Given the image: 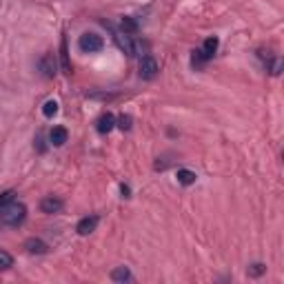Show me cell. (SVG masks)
Wrapping results in <instances>:
<instances>
[{"instance_id": "obj_1", "label": "cell", "mask_w": 284, "mask_h": 284, "mask_svg": "<svg viewBox=\"0 0 284 284\" xmlns=\"http://www.w3.org/2000/svg\"><path fill=\"white\" fill-rule=\"evenodd\" d=\"M25 217H27V207L22 205V202H16V200L9 202V205L0 211V222H2V224H7V226L22 224V222H25Z\"/></svg>"}, {"instance_id": "obj_2", "label": "cell", "mask_w": 284, "mask_h": 284, "mask_svg": "<svg viewBox=\"0 0 284 284\" xmlns=\"http://www.w3.org/2000/svg\"><path fill=\"white\" fill-rule=\"evenodd\" d=\"M105 25L109 27V29H111V36H113V40H116L118 49L125 51L127 56H134V54H136V47H134V42H131V36L125 34V31H120V29H116V27L109 25V22H105Z\"/></svg>"}, {"instance_id": "obj_3", "label": "cell", "mask_w": 284, "mask_h": 284, "mask_svg": "<svg viewBox=\"0 0 284 284\" xmlns=\"http://www.w3.org/2000/svg\"><path fill=\"white\" fill-rule=\"evenodd\" d=\"M78 47L84 54H96V51H100L105 47V42H102V38L98 34H82L78 40Z\"/></svg>"}, {"instance_id": "obj_4", "label": "cell", "mask_w": 284, "mask_h": 284, "mask_svg": "<svg viewBox=\"0 0 284 284\" xmlns=\"http://www.w3.org/2000/svg\"><path fill=\"white\" fill-rule=\"evenodd\" d=\"M158 60L153 58V56H144V58L140 60V67H138V73L142 80H153L155 75H158Z\"/></svg>"}, {"instance_id": "obj_5", "label": "cell", "mask_w": 284, "mask_h": 284, "mask_svg": "<svg viewBox=\"0 0 284 284\" xmlns=\"http://www.w3.org/2000/svg\"><path fill=\"white\" fill-rule=\"evenodd\" d=\"M38 69L42 71L45 78H54V75L58 73V60H56V56L54 54H45L40 58V63H38Z\"/></svg>"}, {"instance_id": "obj_6", "label": "cell", "mask_w": 284, "mask_h": 284, "mask_svg": "<svg viewBox=\"0 0 284 284\" xmlns=\"http://www.w3.org/2000/svg\"><path fill=\"white\" fill-rule=\"evenodd\" d=\"M113 127H116V118H113V113H102L100 118H98V122H96V129H98V134H109V131H113Z\"/></svg>"}, {"instance_id": "obj_7", "label": "cell", "mask_w": 284, "mask_h": 284, "mask_svg": "<svg viewBox=\"0 0 284 284\" xmlns=\"http://www.w3.org/2000/svg\"><path fill=\"white\" fill-rule=\"evenodd\" d=\"M96 226H98V215H87V217H82V220L78 222L75 231H78L80 235H89V233L96 231Z\"/></svg>"}, {"instance_id": "obj_8", "label": "cell", "mask_w": 284, "mask_h": 284, "mask_svg": "<svg viewBox=\"0 0 284 284\" xmlns=\"http://www.w3.org/2000/svg\"><path fill=\"white\" fill-rule=\"evenodd\" d=\"M63 200H58V198H54V196H51V198H45V200H42L40 202V211L42 213H60V211H63Z\"/></svg>"}, {"instance_id": "obj_9", "label": "cell", "mask_w": 284, "mask_h": 284, "mask_svg": "<svg viewBox=\"0 0 284 284\" xmlns=\"http://www.w3.org/2000/svg\"><path fill=\"white\" fill-rule=\"evenodd\" d=\"M67 138H69V131L65 129V127H54L49 134V140L54 146H63L65 142H67Z\"/></svg>"}, {"instance_id": "obj_10", "label": "cell", "mask_w": 284, "mask_h": 284, "mask_svg": "<svg viewBox=\"0 0 284 284\" xmlns=\"http://www.w3.org/2000/svg\"><path fill=\"white\" fill-rule=\"evenodd\" d=\"M217 45H220V40H217L215 36L207 38V40H205V45H202V49H200V54L205 56V60H211L213 56H215V51H217Z\"/></svg>"}, {"instance_id": "obj_11", "label": "cell", "mask_w": 284, "mask_h": 284, "mask_svg": "<svg viewBox=\"0 0 284 284\" xmlns=\"http://www.w3.org/2000/svg\"><path fill=\"white\" fill-rule=\"evenodd\" d=\"M60 67L65 73H71V60H69V47H67V38L60 40Z\"/></svg>"}, {"instance_id": "obj_12", "label": "cell", "mask_w": 284, "mask_h": 284, "mask_svg": "<svg viewBox=\"0 0 284 284\" xmlns=\"http://www.w3.org/2000/svg\"><path fill=\"white\" fill-rule=\"evenodd\" d=\"M25 249L29 251V253H34V255H42V253H47V251H49V247H47L42 240H38V238H29V240H27Z\"/></svg>"}, {"instance_id": "obj_13", "label": "cell", "mask_w": 284, "mask_h": 284, "mask_svg": "<svg viewBox=\"0 0 284 284\" xmlns=\"http://www.w3.org/2000/svg\"><path fill=\"white\" fill-rule=\"evenodd\" d=\"M111 280L113 282H131L134 280V276H131V271L127 267H118L111 271Z\"/></svg>"}, {"instance_id": "obj_14", "label": "cell", "mask_w": 284, "mask_h": 284, "mask_svg": "<svg viewBox=\"0 0 284 284\" xmlns=\"http://www.w3.org/2000/svg\"><path fill=\"white\" fill-rule=\"evenodd\" d=\"M178 182L184 184V187H189V184L196 182V173L189 171V169H178Z\"/></svg>"}, {"instance_id": "obj_15", "label": "cell", "mask_w": 284, "mask_h": 284, "mask_svg": "<svg viewBox=\"0 0 284 284\" xmlns=\"http://www.w3.org/2000/svg\"><path fill=\"white\" fill-rule=\"evenodd\" d=\"M120 31H125V34H136V31H138V22H136L134 18H122Z\"/></svg>"}, {"instance_id": "obj_16", "label": "cell", "mask_w": 284, "mask_h": 284, "mask_svg": "<svg viewBox=\"0 0 284 284\" xmlns=\"http://www.w3.org/2000/svg\"><path fill=\"white\" fill-rule=\"evenodd\" d=\"M13 267V258L7 253V251L0 249V271H7V269Z\"/></svg>"}, {"instance_id": "obj_17", "label": "cell", "mask_w": 284, "mask_h": 284, "mask_svg": "<svg viewBox=\"0 0 284 284\" xmlns=\"http://www.w3.org/2000/svg\"><path fill=\"white\" fill-rule=\"evenodd\" d=\"M42 113H45L47 118H54L56 113H58V102H56V100H47L45 107H42Z\"/></svg>"}, {"instance_id": "obj_18", "label": "cell", "mask_w": 284, "mask_h": 284, "mask_svg": "<svg viewBox=\"0 0 284 284\" xmlns=\"http://www.w3.org/2000/svg\"><path fill=\"white\" fill-rule=\"evenodd\" d=\"M131 122H134V120H131V116H125V113H122V116L116 120V125L120 127L122 131H129L131 129Z\"/></svg>"}, {"instance_id": "obj_19", "label": "cell", "mask_w": 284, "mask_h": 284, "mask_svg": "<svg viewBox=\"0 0 284 284\" xmlns=\"http://www.w3.org/2000/svg\"><path fill=\"white\" fill-rule=\"evenodd\" d=\"M16 200V193L13 191H7V193H2V196H0V211L4 209V207L9 205V202H13Z\"/></svg>"}, {"instance_id": "obj_20", "label": "cell", "mask_w": 284, "mask_h": 284, "mask_svg": "<svg viewBox=\"0 0 284 284\" xmlns=\"http://www.w3.org/2000/svg\"><path fill=\"white\" fill-rule=\"evenodd\" d=\"M249 273L251 276H260V273H264V267L262 264H253V267H249Z\"/></svg>"}, {"instance_id": "obj_21", "label": "cell", "mask_w": 284, "mask_h": 284, "mask_svg": "<svg viewBox=\"0 0 284 284\" xmlns=\"http://www.w3.org/2000/svg\"><path fill=\"white\" fill-rule=\"evenodd\" d=\"M120 191H122V198H129L131 189H129V187H127V184H122V187H120Z\"/></svg>"}, {"instance_id": "obj_22", "label": "cell", "mask_w": 284, "mask_h": 284, "mask_svg": "<svg viewBox=\"0 0 284 284\" xmlns=\"http://www.w3.org/2000/svg\"><path fill=\"white\" fill-rule=\"evenodd\" d=\"M36 142H38V151H45V144H42V136H38Z\"/></svg>"}]
</instances>
